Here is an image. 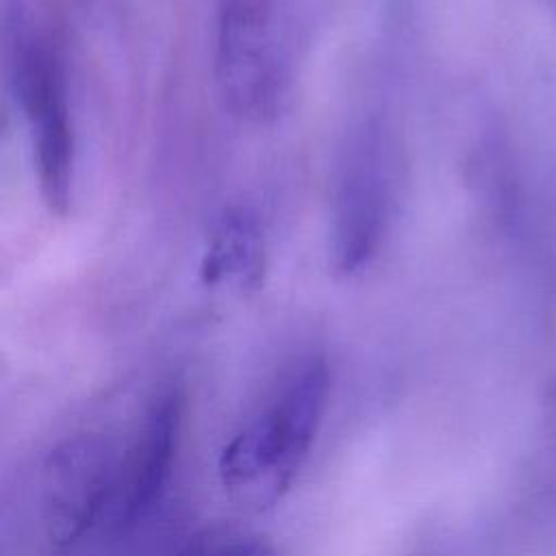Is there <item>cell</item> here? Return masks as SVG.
Here are the masks:
<instances>
[{"label": "cell", "instance_id": "obj_1", "mask_svg": "<svg viewBox=\"0 0 556 556\" xmlns=\"http://www.w3.org/2000/svg\"><path fill=\"white\" fill-rule=\"evenodd\" d=\"M328 397L324 356L302 354L287 363L219 452L217 473L228 495L254 508L276 504L308 460Z\"/></svg>", "mask_w": 556, "mask_h": 556}, {"label": "cell", "instance_id": "obj_2", "mask_svg": "<svg viewBox=\"0 0 556 556\" xmlns=\"http://www.w3.org/2000/svg\"><path fill=\"white\" fill-rule=\"evenodd\" d=\"M291 0H217L213 67L228 111L263 124L278 115L293 80Z\"/></svg>", "mask_w": 556, "mask_h": 556}, {"label": "cell", "instance_id": "obj_3", "mask_svg": "<svg viewBox=\"0 0 556 556\" xmlns=\"http://www.w3.org/2000/svg\"><path fill=\"white\" fill-rule=\"evenodd\" d=\"M395 159L387 135L363 126L339 165L332 202V265L341 276L361 274L380 252L395 202Z\"/></svg>", "mask_w": 556, "mask_h": 556}, {"label": "cell", "instance_id": "obj_4", "mask_svg": "<svg viewBox=\"0 0 556 556\" xmlns=\"http://www.w3.org/2000/svg\"><path fill=\"white\" fill-rule=\"evenodd\" d=\"M13 83L43 202L63 215L74 195L76 143L61 59L43 39L20 41Z\"/></svg>", "mask_w": 556, "mask_h": 556}, {"label": "cell", "instance_id": "obj_5", "mask_svg": "<svg viewBox=\"0 0 556 556\" xmlns=\"http://www.w3.org/2000/svg\"><path fill=\"white\" fill-rule=\"evenodd\" d=\"M119 454L98 437H78L56 450L46 469V523L50 539L70 545L111 517Z\"/></svg>", "mask_w": 556, "mask_h": 556}, {"label": "cell", "instance_id": "obj_6", "mask_svg": "<svg viewBox=\"0 0 556 556\" xmlns=\"http://www.w3.org/2000/svg\"><path fill=\"white\" fill-rule=\"evenodd\" d=\"M182 395L176 387L159 389L146 404L132 437L119 450L117 491L109 523L115 530L135 526L159 502L178 452Z\"/></svg>", "mask_w": 556, "mask_h": 556}, {"label": "cell", "instance_id": "obj_7", "mask_svg": "<svg viewBox=\"0 0 556 556\" xmlns=\"http://www.w3.org/2000/svg\"><path fill=\"white\" fill-rule=\"evenodd\" d=\"M206 285L256 289L265 274V237L254 213L228 208L215 224L202 258Z\"/></svg>", "mask_w": 556, "mask_h": 556}, {"label": "cell", "instance_id": "obj_8", "mask_svg": "<svg viewBox=\"0 0 556 556\" xmlns=\"http://www.w3.org/2000/svg\"><path fill=\"white\" fill-rule=\"evenodd\" d=\"M176 556H280V552L252 530L211 526L193 534Z\"/></svg>", "mask_w": 556, "mask_h": 556}]
</instances>
